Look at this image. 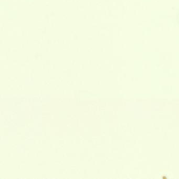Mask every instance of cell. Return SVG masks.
Masks as SVG:
<instances>
[{
	"label": "cell",
	"mask_w": 179,
	"mask_h": 179,
	"mask_svg": "<svg viewBox=\"0 0 179 179\" xmlns=\"http://www.w3.org/2000/svg\"><path fill=\"white\" fill-rule=\"evenodd\" d=\"M177 19H178V21H179V15H178V17H177Z\"/></svg>",
	"instance_id": "cell-1"
}]
</instances>
